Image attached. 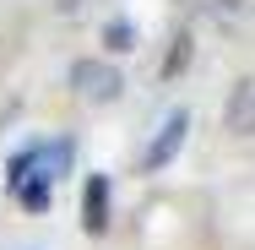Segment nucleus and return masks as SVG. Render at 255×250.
Here are the masks:
<instances>
[{"label": "nucleus", "instance_id": "1", "mask_svg": "<svg viewBox=\"0 0 255 250\" xmlns=\"http://www.w3.org/2000/svg\"><path fill=\"white\" fill-rule=\"evenodd\" d=\"M71 136H54V142H33V147H22L11 158V191L16 185H27V180H38V185H54L65 169H71Z\"/></svg>", "mask_w": 255, "mask_h": 250}, {"label": "nucleus", "instance_id": "2", "mask_svg": "<svg viewBox=\"0 0 255 250\" xmlns=\"http://www.w3.org/2000/svg\"><path fill=\"white\" fill-rule=\"evenodd\" d=\"M71 87H76L82 103H114L125 93V76H120V65H109V60H76V65H71Z\"/></svg>", "mask_w": 255, "mask_h": 250}, {"label": "nucleus", "instance_id": "3", "mask_svg": "<svg viewBox=\"0 0 255 250\" xmlns=\"http://www.w3.org/2000/svg\"><path fill=\"white\" fill-rule=\"evenodd\" d=\"M185 131H190V109H168V120L157 125V136L141 152V174H163L174 163V152L185 147Z\"/></svg>", "mask_w": 255, "mask_h": 250}, {"label": "nucleus", "instance_id": "4", "mask_svg": "<svg viewBox=\"0 0 255 250\" xmlns=\"http://www.w3.org/2000/svg\"><path fill=\"white\" fill-rule=\"evenodd\" d=\"M82 223H87V234H103L109 229V180L103 174H93L87 191H82Z\"/></svg>", "mask_w": 255, "mask_h": 250}, {"label": "nucleus", "instance_id": "5", "mask_svg": "<svg viewBox=\"0 0 255 250\" xmlns=\"http://www.w3.org/2000/svg\"><path fill=\"white\" fill-rule=\"evenodd\" d=\"M228 131H255V82H239L234 98H228Z\"/></svg>", "mask_w": 255, "mask_h": 250}, {"label": "nucleus", "instance_id": "6", "mask_svg": "<svg viewBox=\"0 0 255 250\" xmlns=\"http://www.w3.org/2000/svg\"><path fill=\"white\" fill-rule=\"evenodd\" d=\"M103 49H114V54L136 49V22H125V16H114V22H103Z\"/></svg>", "mask_w": 255, "mask_h": 250}, {"label": "nucleus", "instance_id": "7", "mask_svg": "<svg viewBox=\"0 0 255 250\" xmlns=\"http://www.w3.org/2000/svg\"><path fill=\"white\" fill-rule=\"evenodd\" d=\"M16 201H22L27 212H49V185H38V180H27V185H16Z\"/></svg>", "mask_w": 255, "mask_h": 250}, {"label": "nucleus", "instance_id": "8", "mask_svg": "<svg viewBox=\"0 0 255 250\" xmlns=\"http://www.w3.org/2000/svg\"><path fill=\"white\" fill-rule=\"evenodd\" d=\"M185 54H190V38H179V44H174V60H168V65H163V76H174V71H179V65H185Z\"/></svg>", "mask_w": 255, "mask_h": 250}, {"label": "nucleus", "instance_id": "9", "mask_svg": "<svg viewBox=\"0 0 255 250\" xmlns=\"http://www.w3.org/2000/svg\"><path fill=\"white\" fill-rule=\"evenodd\" d=\"M54 5H60V11H76V5H82V0H54Z\"/></svg>", "mask_w": 255, "mask_h": 250}]
</instances>
